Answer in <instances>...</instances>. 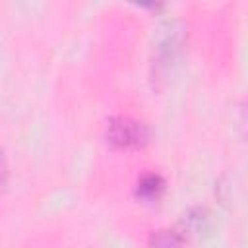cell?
Returning a JSON list of instances; mask_svg holds the SVG:
<instances>
[{
    "mask_svg": "<svg viewBox=\"0 0 248 248\" xmlns=\"http://www.w3.org/2000/svg\"><path fill=\"white\" fill-rule=\"evenodd\" d=\"M107 138L114 147L120 149H136L141 147L149 140V130L143 122L130 118V116H118L110 120Z\"/></svg>",
    "mask_w": 248,
    "mask_h": 248,
    "instance_id": "6da1fadb",
    "label": "cell"
},
{
    "mask_svg": "<svg viewBox=\"0 0 248 248\" xmlns=\"http://www.w3.org/2000/svg\"><path fill=\"white\" fill-rule=\"evenodd\" d=\"M163 188H165V182H163L161 176H157V174H147V176H143V178L140 180V184H138V196H140L141 200L153 202V200H157V198L161 196Z\"/></svg>",
    "mask_w": 248,
    "mask_h": 248,
    "instance_id": "7a4b0ae2",
    "label": "cell"
},
{
    "mask_svg": "<svg viewBox=\"0 0 248 248\" xmlns=\"http://www.w3.org/2000/svg\"><path fill=\"white\" fill-rule=\"evenodd\" d=\"M182 244L184 236L170 229L157 231L149 236V248H182Z\"/></svg>",
    "mask_w": 248,
    "mask_h": 248,
    "instance_id": "3957f363",
    "label": "cell"
}]
</instances>
